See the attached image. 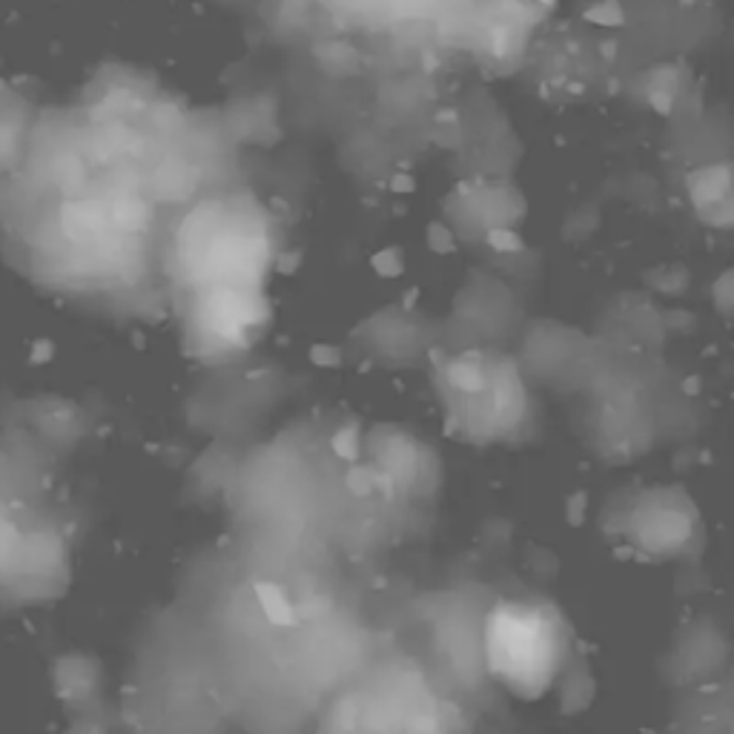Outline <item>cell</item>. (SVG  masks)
Masks as SVG:
<instances>
[{"mask_svg": "<svg viewBox=\"0 0 734 734\" xmlns=\"http://www.w3.org/2000/svg\"><path fill=\"white\" fill-rule=\"evenodd\" d=\"M451 381L456 388L462 390H480L485 381H482V373L476 370V367L471 364H453V370H451Z\"/></svg>", "mask_w": 734, "mask_h": 734, "instance_id": "1", "label": "cell"}, {"mask_svg": "<svg viewBox=\"0 0 734 734\" xmlns=\"http://www.w3.org/2000/svg\"><path fill=\"white\" fill-rule=\"evenodd\" d=\"M488 244L493 250H502V252H510V250H519V238L508 230H490L488 233Z\"/></svg>", "mask_w": 734, "mask_h": 734, "instance_id": "2", "label": "cell"}, {"mask_svg": "<svg viewBox=\"0 0 734 734\" xmlns=\"http://www.w3.org/2000/svg\"><path fill=\"white\" fill-rule=\"evenodd\" d=\"M390 187L396 189V193H413V187H416V181H413L410 175H396Z\"/></svg>", "mask_w": 734, "mask_h": 734, "instance_id": "3", "label": "cell"}]
</instances>
